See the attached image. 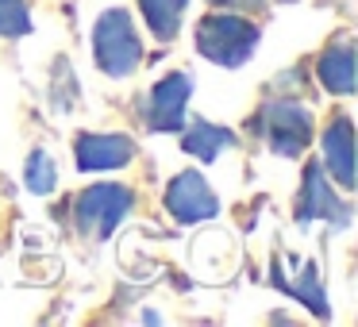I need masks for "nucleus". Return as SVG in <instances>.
Listing matches in <instances>:
<instances>
[{"instance_id":"obj_12","label":"nucleus","mask_w":358,"mask_h":327,"mask_svg":"<svg viewBox=\"0 0 358 327\" xmlns=\"http://www.w3.org/2000/svg\"><path fill=\"white\" fill-rule=\"evenodd\" d=\"M270 285H273V289H281V293H289L293 300L308 304L312 316H320V319L331 316V304H327L324 285H320V270H316V262H301V277H296V281H285L281 273H270Z\"/></svg>"},{"instance_id":"obj_15","label":"nucleus","mask_w":358,"mask_h":327,"mask_svg":"<svg viewBox=\"0 0 358 327\" xmlns=\"http://www.w3.org/2000/svg\"><path fill=\"white\" fill-rule=\"evenodd\" d=\"M31 27V8L27 0H0V39H27Z\"/></svg>"},{"instance_id":"obj_7","label":"nucleus","mask_w":358,"mask_h":327,"mask_svg":"<svg viewBox=\"0 0 358 327\" xmlns=\"http://www.w3.org/2000/svg\"><path fill=\"white\" fill-rule=\"evenodd\" d=\"M312 219H324L331 227H350V204L331 189L320 162L304 166V185H301V196H296V224L308 227Z\"/></svg>"},{"instance_id":"obj_8","label":"nucleus","mask_w":358,"mask_h":327,"mask_svg":"<svg viewBox=\"0 0 358 327\" xmlns=\"http://www.w3.org/2000/svg\"><path fill=\"white\" fill-rule=\"evenodd\" d=\"M135 139L131 135H96V131H81L73 139V166L81 173H104V170H124L135 158Z\"/></svg>"},{"instance_id":"obj_3","label":"nucleus","mask_w":358,"mask_h":327,"mask_svg":"<svg viewBox=\"0 0 358 327\" xmlns=\"http://www.w3.org/2000/svg\"><path fill=\"white\" fill-rule=\"evenodd\" d=\"M135 208V193L127 185L116 181H101V185H89L73 196V227L78 235L93 242H104L124 227V219Z\"/></svg>"},{"instance_id":"obj_1","label":"nucleus","mask_w":358,"mask_h":327,"mask_svg":"<svg viewBox=\"0 0 358 327\" xmlns=\"http://www.w3.org/2000/svg\"><path fill=\"white\" fill-rule=\"evenodd\" d=\"M196 54L204 62L220 66V70H239L255 58L258 43H262V31H258L255 20H247L243 12L235 8H220V12H208L201 16L196 24Z\"/></svg>"},{"instance_id":"obj_11","label":"nucleus","mask_w":358,"mask_h":327,"mask_svg":"<svg viewBox=\"0 0 358 327\" xmlns=\"http://www.w3.org/2000/svg\"><path fill=\"white\" fill-rule=\"evenodd\" d=\"M235 143H239V135L224 124H212V119H193L189 127H181V150H185L189 158H196V162H204V166L216 162L220 150L235 147Z\"/></svg>"},{"instance_id":"obj_6","label":"nucleus","mask_w":358,"mask_h":327,"mask_svg":"<svg viewBox=\"0 0 358 327\" xmlns=\"http://www.w3.org/2000/svg\"><path fill=\"white\" fill-rule=\"evenodd\" d=\"M162 204L170 212V219H178V224H204V219L220 216V196L201 170L173 173L170 185H166Z\"/></svg>"},{"instance_id":"obj_4","label":"nucleus","mask_w":358,"mask_h":327,"mask_svg":"<svg viewBox=\"0 0 358 327\" xmlns=\"http://www.w3.org/2000/svg\"><path fill=\"white\" fill-rule=\"evenodd\" d=\"M312 127H316L312 112L301 101H289V96H273L258 112V131L278 158H301L312 139Z\"/></svg>"},{"instance_id":"obj_2","label":"nucleus","mask_w":358,"mask_h":327,"mask_svg":"<svg viewBox=\"0 0 358 327\" xmlns=\"http://www.w3.org/2000/svg\"><path fill=\"white\" fill-rule=\"evenodd\" d=\"M93 54H96V70L112 81L131 78L143 66V35L127 8H104L96 16Z\"/></svg>"},{"instance_id":"obj_16","label":"nucleus","mask_w":358,"mask_h":327,"mask_svg":"<svg viewBox=\"0 0 358 327\" xmlns=\"http://www.w3.org/2000/svg\"><path fill=\"white\" fill-rule=\"evenodd\" d=\"M212 8H235V12H247V8H266V4H278V0H208Z\"/></svg>"},{"instance_id":"obj_13","label":"nucleus","mask_w":358,"mask_h":327,"mask_svg":"<svg viewBox=\"0 0 358 327\" xmlns=\"http://www.w3.org/2000/svg\"><path fill=\"white\" fill-rule=\"evenodd\" d=\"M189 0H139V12L147 20V31L158 43H173L181 31V20H185Z\"/></svg>"},{"instance_id":"obj_10","label":"nucleus","mask_w":358,"mask_h":327,"mask_svg":"<svg viewBox=\"0 0 358 327\" xmlns=\"http://www.w3.org/2000/svg\"><path fill=\"white\" fill-rule=\"evenodd\" d=\"M316 78L327 93L350 96L355 93V39L350 31H339L316 58Z\"/></svg>"},{"instance_id":"obj_9","label":"nucleus","mask_w":358,"mask_h":327,"mask_svg":"<svg viewBox=\"0 0 358 327\" xmlns=\"http://www.w3.org/2000/svg\"><path fill=\"white\" fill-rule=\"evenodd\" d=\"M320 150H324V162L320 166L331 173L343 193H350L355 189V124H350V116L339 112L327 124L324 139H320Z\"/></svg>"},{"instance_id":"obj_5","label":"nucleus","mask_w":358,"mask_h":327,"mask_svg":"<svg viewBox=\"0 0 358 327\" xmlns=\"http://www.w3.org/2000/svg\"><path fill=\"white\" fill-rule=\"evenodd\" d=\"M189 96H193V78L185 70H173L158 81L155 89L147 93V101L139 104L143 112V124L150 131H162V135H173L185 127V108H189Z\"/></svg>"},{"instance_id":"obj_14","label":"nucleus","mask_w":358,"mask_h":327,"mask_svg":"<svg viewBox=\"0 0 358 327\" xmlns=\"http://www.w3.org/2000/svg\"><path fill=\"white\" fill-rule=\"evenodd\" d=\"M24 185L31 189L35 196H47V193H55V189H58V166H55V158H50L43 147H35L31 154H27Z\"/></svg>"}]
</instances>
